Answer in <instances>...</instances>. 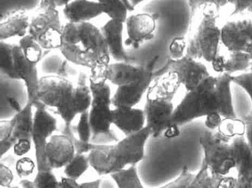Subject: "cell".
I'll return each instance as SVG.
<instances>
[{
	"mask_svg": "<svg viewBox=\"0 0 252 188\" xmlns=\"http://www.w3.org/2000/svg\"><path fill=\"white\" fill-rule=\"evenodd\" d=\"M61 54L75 65L90 69L89 81L106 83V72L111 56L100 28L91 22L69 23L63 26Z\"/></svg>",
	"mask_w": 252,
	"mask_h": 188,
	"instance_id": "cell-1",
	"label": "cell"
},
{
	"mask_svg": "<svg viewBox=\"0 0 252 188\" xmlns=\"http://www.w3.org/2000/svg\"><path fill=\"white\" fill-rule=\"evenodd\" d=\"M232 75L221 74L216 84L200 93H189L175 108L173 125L178 129L182 125L198 119L205 118L207 129L216 130L223 119L238 118L232 100Z\"/></svg>",
	"mask_w": 252,
	"mask_h": 188,
	"instance_id": "cell-2",
	"label": "cell"
},
{
	"mask_svg": "<svg viewBox=\"0 0 252 188\" xmlns=\"http://www.w3.org/2000/svg\"><path fill=\"white\" fill-rule=\"evenodd\" d=\"M177 75L169 71L155 78L147 92V100L144 112L146 125L154 138L165 137L173 138L180 131L173 125L175 108L173 99L180 87Z\"/></svg>",
	"mask_w": 252,
	"mask_h": 188,
	"instance_id": "cell-3",
	"label": "cell"
},
{
	"mask_svg": "<svg viewBox=\"0 0 252 188\" xmlns=\"http://www.w3.org/2000/svg\"><path fill=\"white\" fill-rule=\"evenodd\" d=\"M151 137V130L146 125L137 134L115 144H94L89 154L90 166L100 176L112 175L136 166L145 158V146Z\"/></svg>",
	"mask_w": 252,
	"mask_h": 188,
	"instance_id": "cell-4",
	"label": "cell"
},
{
	"mask_svg": "<svg viewBox=\"0 0 252 188\" xmlns=\"http://www.w3.org/2000/svg\"><path fill=\"white\" fill-rule=\"evenodd\" d=\"M142 10L155 19L156 36L169 43L185 38L193 16L188 0H151Z\"/></svg>",
	"mask_w": 252,
	"mask_h": 188,
	"instance_id": "cell-5",
	"label": "cell"
},
{
	"mask_svg": "<svg viewBox=\"0 0 252 188\" xmlns=\"http://www.w3.org/2000/svg\"><path fill=\"white\" fill-rule=\"evenodd\" d=\"M90 82V81H89ZM92 103L90 109L80 115L75 131L80 140L92 143L97 137L107 135L112 125V96L107 83L90 82Z\"/></svg>",
	"mask_w": 252,
	"mask_h": 188,
	"instance_id": "cell-6",
	"label": "cell"
},
{
	"mask_svg": "<svg viewBox=\"0 0 252 188\" xmlns=\"http://www.w3.org/2000/svg\"><path fill=\"white\" fill-rule=\"evenodd\" d=\"M202 8V20L187 44L186 56L213 63L221 52L220 28L217 22L220 8L213 4H207Z\"/></svg>",
	"mask_w": 252,
	"mask_h": 188,
	"instance_id": "cell-7",
	"label": "cell"
},
{
	"mask_svg": "<svg viewBox=\"0 0 252 188\" xmlns=\"http://www.w3.org/2000/svg\"><path fill=\"white\" fill-rule=\"evenodd\" d=\"M232 140L218 129H206L200 136L199 144L204 153L202 162L212 177L223 178L235 169Z\"/></svg>",
	"mask_w": 252,
	"mask_h": 188,
	"instance_id": "cell-8",
	"label": "cell"
},
{
	"mask_svg": "<svg viewBox=\"0 0 252 188\" xmlns=\"http://www.w3.org/2000/svg\"><path fill=\"white\" fill-rule=\"evenodd\" d=\"M63 26L58 9L39 7L31 16L28 34L43 50H56L60 47Z\"/></svg>",
	"mask_w": 252,
	"mask_h": 188,
	"instance_id": "cell-9",
	"label": "cell"
},
{
	"mask_svg": "<svg viewBox=\"0 0 252 188\" xmlns=\"http://www.w3.org/2000/svg\"><path fill=\"white\" fill-rule=\"evenodd\" d=\"M170 43L156 36L136 50L126 48L127 63L143 68H153L155 78L168 72L170 55Z\"/></svg>",
	"mask_w": 252,
	"mask_h": 188,
	"instance_id": "cell-10",
	"label": "cell"
},
{
	"mask_svg": "<svg viewBox=\"0 0 252 188\" xmlns=\"http://www.w3.org/2000/svg\"><path fill=\"white\" fill-rule=\"evenodd\" d=\"M177 75L179 83L189 93H200L213 87L217 76L211 75L204 63L188 56L176 61H170L168 72Z\"/></svg>",
	"mask_w": 252,
	"mask_h": 188,
	"instance_id": "cell-11",
	"label": "cell"
},
{
	"mask_svg": "<svg viewBox=\"0 0 252 188\" xmlns=\"http://www.w3.org/2000/svg\"><path fill=\"white\" fill-rule=\"evenodd\" d=\"M76 86L67 78L56 75L40 77L38 100L46 107L53 108L56 112L67 107L75 94Z\"/></svg>",
	"mask_w": 252,
	"mask_h": 188,
	"instance_id": "cell-12",
	"label": "cell"
},
{
	"mask_svg": "<svg viewBox=\"0 0 252 188\" xmlns=\"http://www.w3.org/2000/svg\"><path fill=\"white\" fill-rule=\"evenodd\" d=\"M33 124L31 140L35 150L37 171L50 170L45 159L47 142L58 128L57 120L48 112L42 103L33 106Z\"/></svg>",
	"mask_w": 252,
	"mask_h": 188,
	"instance_id": "cell-13",
	"label": "cell"
},
{
	"mask_svg": "<svg viewBox=\"0 0 252 188\" xmlns=\"http://www.w3.org/2000/svg\"><path fill=\"white\" fill-rule=\"evenodd\" d=\"M220 36L225 50L247 55L252 62V19L227 22L220 28Z\"/></svg>",
	"mask_w": 252,
	"mask_h": 188,
	"instance_id": "cell-14",
	"label": "cell"
},
{
	"mask_svg": "<svg viewBox=\"0 0 252 188\" xmlns=\"http://www.w3.org/2000/svg\"><path fill=\"white\" fill-rule=\"evenodd\" d=\"M10 79L19 80L25 84L28 94V101L32 106L41 102L38 98V65L26 60L18 44L12 47V73Z\"/></svg>",
	"mask_w": 252,
	"mask_h": 188,
	"instance_id": "cell-15",
	"label": "cell"
},
{
	"mask_svg": "<svg viewBox=\"0 0 252 188\" xmlns=\"http://www.w3.org/2000/svg\"><path fill=\"white\" fill-rule=\"evenodd\" d=\"M125 25L127 32V38L124 41L126 48L136 50L155 37L157 24L150 13L142 12L127 16Z\"/></svg>",
	"mask_w": 252,
	"mask_h": 188,
	"instance_id": "cell-16",
	"label": "cell"
},
{
	"mask_svg": "<svg viewBox=\"0 0 252 188\" xmlns=\"http://www.w3.org/2000/svg\"><path fill=\"white\" fill-rule=\"evenodd\" d=\"M72 140L63 134H53L45 148V159L50 170L64 168L75 157Z\"/></svg>",
	"mask_w": 252,
	"mask_h": 188,
	"instance_id": "cell-17",
	"label": "cell"
},
{
	"mask_svg": "<svg viewBox=\"0 0 252 188\" xmlns=\"http://www.w3.org/2000/svg\"><path fill=\"white\" fill-rule=\"evenodd\" d=\"M92 103L89 77L85 72H80L78 76L75 96L70 104L63 110L57 112L65 125H72L75 118L90 109Z\"/></svg>",
	"mask_w": 252,
	"mask_h": 188,
	"instance_id": "cell-18",
	"label": "cell"
},
{
	"mask_svg": "<svg viewBox=\"0 0 252 188\" xmlns=\"http://www.w3.org/2000/svg\"><path fill=\"white\" fill-rule=\"evenodd\" d=\"M237 171L235 188H252V152L244 136L232 140Z\"/></svg>",
	"mask_w": 252,
	"mask_h": 188,
	"instance_id": "cell-19",
	"label": "cell"
},
{
	"mask_svg": "<svg viewBox=\"0 0 252 188\" xmlns=\"http://www.w3.org/2000/svg\"><path fill=\"white\" fill-rule=\"evenodd\" d=\"M145 72L142 79L134 85L127 87H118L112 97V105L115 107L129 106L134 107L142 100L144 94L155 79L153 68H144Z\"/></svg>",
	"mask_w": 252,
	"mask_h": 188,
	"instance_id": "cell-20",
	"label": "cell"
},
{
	"mask_svg": "<svg viewBox=\"0 0 252 188\" xmlns=\"http://www.w3.org/2000/svg\"><path fill=\"white\" fill-rule=\"evenodd\" d=\"M112 125L121 130L126 137L133 135L146 126L144 110L129 106H118L112 110Z\"/></svg>",
	"mask_w": 252,
	"mask_h": 188,
	"instance_id": "cell-21",
	"label": "cell"
},
{
	"mask_svg": "<svg viewBox=\"0 0 252 188\" xmlns=\"http://www.w3.org/2000/svg\"><path fill=\"white\" fill-rule=\"evenodd\" d=\"M220 179L212 177L208 168L202 162L197 174H192L188 167L184 166L176 180L158 188H217Z\"/></svg>",
	"mask_w": 252,
	"mask_h": 188,
	"instance_id": "cell-22",
	"label": "cell"
},
{
	"mask_svg": "<svg viewBox=\"0 0 252 188\" xmlns=\"http://www.w3.org/2000/svg\"><path fill=\"white\" fill-rule=\"evenodd\" d=\"M145 69L127 62L110 63L106 72V79L118 87H127L137 84L143 76Z\"/></svg>",
	"mask_w": 252,
	"mask_h": 188,
	"instance_id": "cell-23",
	"label": "cell"
},
{
	"mask_svg": "<svg viewBox=\"0 0 252 188\" xmlns=\"http://www.w3.org/2000/svg\"><path fill=\"white\" fill-rule=\"evenodd\" d=\"M125 23L121 21L109 19L101 28L109 49L111 59L117 62H126V48L124 41V31Z\"/></svg>",
	"mask_w": 252,
	"mask_h": 188,
	"instance_id": "cell-24",
	"label": "cell"
},
{
	"mask_svg": "<svg viewBox=\"0 0 252 188\" xmlns=\"http://www.w3.org/2000/svg\"><path fill=\"white\" fill-rule=\"evenodd\" d=\"M63 15L69 23H82L104 13L103 5L97 1L73 0L63 7Z\"/></svg>",
	"mask_w": 252,
	"mask_h": 188,
	"instance_id": "cell-25",
	"label": "cell"
},
{
	"mask_svg": "<svg viewBox=\"0 0 252 188\" xmlns=\"http://www.w3.org/2000/svg\"><path fill=\"white\" fill-rule=\"evenodd\" d=\"M31 16L25 10H18L0 22V41L20 39L29 32Z\"/></svg>",
	"mask_w": 252,
	"mask_h": 188,
	"instance_id": "cell-26",
	"label": "cell"
},
{
	"mask_svg": "<svg viewBox=\"0 0 252 188\" xmlns=\"http://www.w3.org/2000/svg\"><path fill=\"white\" fill-rule=\"evenodd\" d=\"M252 62L251 59L247 55L226 50L225 53L220 52L218 59L211 65L215 72L219 75H234L235 73L244 72L250 68Z\"/></svg>",
	"mask_w": 252,
	"mask_h": 188,
	"instance_id": "cell-27",
	"label": "cell"
},
{
	"mask_svg": "<svg viewBox=\"0 0 252 188\" xmlns=\"http://www.w3.org/2000/svg\"><path fill=\"white\" fill-rule=\"evenodd\" d=\"M74 65L62 54H52L43 60L42 69L46 75H56L69 79L78 77L80 74Z\"/></svg>",
	"mask_w": 252,
	"mask_h": 188,
	"instance_id": "cell-28",
	"label": "cell"
},
{
	"mask_svg": "<svg viewBox=\"0 0 252 188\" xmlns=\"http://www.w3.org/2000/svg\"><path fill=\"white\" fill-rule=\"evenodd\" d=\"M17 44L27 61L37 65L42 61L44 50L29 34L19 39Z\"/></svg>",
	"mask_w": 252,
	"mask_h": 188,
	"instance_id": "cell-29",
	"label": "cell"
},
{
	"mask_svg": "<svg viewBox=\"0 0 252 188\" xmlns=\"http://www.w3.org/2000/svg\"><path fill=\"white\" fill-rule=\"evenodd\" d=\"M118 188H145L138 174L136 166H131L111 175Z\"/></svg>",
	"mask_w": 252,
	"mask_h": 188,
	"instance_id": "cell-30",
	"label": "cell"
},
{
	"mask_svg": "<svg viewBox=\"0 0 252 188\" xmlns=\"http://www.w3.org/2000/svg\"><path fill=\"white\" fill-rule=\"evenodd\" d=\"M90 167L89 155L75 154L72 160L64 168L66 177L78 181Z\"/></svg>",
	"mask_w": 252,
	"mask_h": 188,
	"instance_id": "cell-31",
	"label": "cell"
},
{
	"mask_svg": "<svg viewBox=\"0 0 252 188\" xmlns=\"http://www.w3.org/2000/svg\"><path fill=\"white\" fill-rule=\"evenodd\" d=\"M14 121L13 118L6 121H0V159L13 149L15 142L13 135Z\"/></svg>",
	"mask_w": 252,
	"mask_h": 188,
	"instance_id": "cell-32",
	"label": "cell"
},
{
	"mask_svg": "<svg viewBox=\"0 0 252 188\" xmlns=\"http://www.w3.org/2000/svg\"><path fill=\"white\" fill-rule=\"evenodd\" d=\"M103 5L104 13L112 20L125 23L129 10L122 0H96Z\"/></svg>",
	"mask_w": 252,
	"mask_h": 188,
	"instance_id": "cell-33",
	"label": "cell"
},
{
	"mask_svg": "<svg viewBox=\"0 0 252 188\" xmlns=\"http://www.w3.org/2000/svg\"><path fill=\"white\" fill-rule=\"evenodd\" d=\"M12 47L13 44L0 41V73L9 79L12 73Z\"/></svg>",
	"mask_w": 252,
	"mask_h": 188,
	"instance_id": "cell-34",
	"label": "cell"
},
{
	"mask_svg": "<svg viewBox=\"0 0 252 188\" xmlns=\"http://www.w3.org/2000/svg\"><path fill=\"white\" fill-rule=\"evenodd\" d=\"M62 134L68 136L72 140L75 147L76 154H81V155H89L93 150L94 147V143H85L78 138V136L75 135V131L74 130V127L72 125H63L62 128Z\"/></svg>",
	"mask_w": 252,
	"mask_h": 188,
	"instance_id": "cell-35",
	"label": "cell"
},
{
	"mask_svg": "<svg viewBox=\"0 0 252 188\" xmlns=\"http://www.w3.org/2000/svg\"><path fill=\"white\" fill-rule=\"evenodd\" d=\"M35 188H59L60 181L58 180L52 170L37 171L33 181Z\"/></svg>",
	"mask_w": 252,
	"mask_h": 188,
	"instance_id": "cell-36",
	"label": "cell"
},
{
	"mask_svg": "<svg viewBox=\"0 0 252 188\" xmlns=\"http://www.w3.org/2000/svg\"><path fill=\"white\" fill-rule=\"evenodd\" d=\"M36 163L31 158L28 157H22L16 161L15 165L16 174L22 180L28 178L33 174Z\"/></svg>",
	"mask_w": 252,
	"mask_h": 188,
	"instance_id": "cell-37",
	"label": "cell"
},
{
	"mask_svg": "<svg viewBox=\"0 0 252 188\" xmlns=\"http://www.w3.org/2000/svg\"><path fill=\"white\" fill-rule=\"evenodd\" d=\"M232 83L242 88L250 97L252 103V72H243L239 75H232Z\"/></svg>",
	"mask_w": 252,
	"mask_h": 188,
	"instance_id": "cell-38",
	"label": "cell"
},
{
	"mask_svg": "<svg viewBox=\"0 0 252 188\" xmlns=\"http://www.w3.org/2000/svg\"><path fill=\"white\" fill-rule=\"evenodd\" d=\"M14 180L13 171L0 161V187L10 188Z\"/></svg>",
	"mask_w": 252,
	"mask_h": 188,
	"instance_id": "cell-39",
	"label": "cell"
},
{
	"mask_svg": "<svg viewBox=\"0 0 252 188\" xmlns=\"http://www.w3.org/2000/svg\"><path fill=\"white\" fill-rule=\"evenodd\" d=\"M32 144V140L31 139H22L18 140L12 149L13 154L19 157H25V155L31 151Z\"/></svg>",
	"mask_w": 252,
	"mask_h": 188,
	"instance_id": "cell-40",
	"label": "cell"
},
{
	"mask_svg": "<svg viewBox=\"0 0 252 188\" xmlns=\"http://www.w3.org/2000/svg\"><path fill=\"white\" fill-rule=\"evenodd\" d=\"M242 120L245 125V139L252 152V114L250 112L248 115L244 116Z\"/></svg>",
	"mask_w": 252,
	"mask_h": 188,
	"instance_id": "cell-41",
	"label": "cell"
},
{
	"mask_svg": "<svg viewBox=\"0 0 252 188\" xmlns=\"http://www.w3.org/2000/svg\"><path fill=\"white\" fill-rule=\"evenodd\" d=\"M72 1L73 0H41L39 7H53L58 9L61 7H64Z\"/></svg>",
	"mask_w": 252,
	"mask_h": 188,
	"instance_id": "cell-42",
	"label": "cell"
},
{
	"mask_svg": "<svg viewBox=\"0 0 252 188\" xmlns=\"http://www.w3.org/2000/svg\"><path fill=\"white\" fill-rule=\"evenodd\" d=\"M252 4V0H237L236 4L232 7V14L235 15L237 13L244 12L247 10Z\"/></svg>",
	"mask_w": 252,
	"mask_h": 188,
	"instance_id": "cell-43",
	"label": "cell"
},
{
	"mask_svg": "<svg viewBox=\"0 0 252 188\" xmlns=\"http://www.w3.org/2000/svg\"><path fill=\"white\" fill-rule=\"evenodd\" d=\"M235 178L232 177H223L219 180L217 188H235Z\"/></svg>",
	"mask_w": 252,
	"mask_h": 188,
	"instance_id": "cell-44",
	"label": "cell"
},
{
	"mask_svg": "<svg viewBox=\"0 0 252 188\" xmlns=\"http://www.w3.org/2000/svg\"><path fill=\"white\" fill-rule=\"evenodd\" d=\"M80 183L76 180H71V179L65 177L60 181L59 188H79Z\"/></svg>",
	"mask_w": 252,
	"mask_h": 188,
	"instance_id": "cell-45",
	"label": "cell"
},
{
	"mask_svg": "<svg viewBox=\"0 0 252 188\" xmlns=\"http://www.w3.org/2000/svg\"><path fill=\"white\" fill-rule=\"evenodd\" d=\"M10 188H35L34 186L33 182L31 181V180H28V179H25V180H22L18 185L14 186H11Z\"/></svg>",
	"mask_w": 252,
	"mask_h": 188,
	"instance_id": "cell-46",
	"label": "cell"
},
{
	"mask_svg": "<svg viewBox=\"0 0 252 188\" xmlns=\"http://www.w3.org/2000/svg\"><path fill=\"white\" fill-rule=\"evenodd\" d=\"M101 187V180H97L89 183H81L79 188H100Z\"/></svg>",
	"mask_w": 252,
	"mask_h": 188,
	"instance_id": "cell-47",
	"label": "cell"
},
{
	"mask_svg": "<svg viewBox=\"0 0 252 188\" xmlns=\"http://www.w3.org/2000/svg\"><path fill=\"white\" fill-rule=\"evenodd\" d=\"M129 3H130L131 7H133V9L136 7V6L140 4L141 3L143 2V1H146V0H128Z\"/></svg>",
	"mask_w": 252,
	"mask_h": 188,
	"instance_id": "cell-48",
	"label": "cell"
},
{
	"mask_svg": "<svg viewBox=\"0 0 252 188\" xmlns=\"http://www.w3.org/2000/svg\"><path fill=\"white\" fill-rule=\"evenodd\" d=\"M123 1H124V3H125L126 5L127 6V8H128L129 11H133L134 9L133 8V7H131V5H130V3H129L128 0H122Z\"/></svg>",
	"mask_w": 252,
	"mask_h": 188,
	"instance_id": "cell-49",
	"label": "cell"
},
{
	"mask_svg": "<svg viewBox=\"0 0 252 188\" xmlns=\"http://www.w3.org/2000/svg\"><path fill=\"white\" fill-rule=\"evenodd\" d=\"M247 10H249L250 13H252V4L250 6V7H249V8L247 9Z\"/></svg>",
	"mask_w": 252,
	"mask_h": 188,
	"instance_id": "cell-50",
	"label": "cell"
},
{
	"mask_svg": "<svg viewBox=\"0 0 252 188\" xmlns=\"http://www.w3.org/2000/svg\"><path fill=\"white\" fill-rule=\"evenodd\" d=\"M250 71H252V62L251 63V66H250Z\"/></svg>",
	"mask_w": 252,
	"mask_h": 188,
	"instance_id": "cell-51",
	"label": "cell"
},
{
	"mask_svg": "<svg viewBox=\"0 0 252 188\" xmlns=\"http://www.w3.org/2000/svg\"><path fill=\"white\" fill-rule=\"evenodd\" d=\"M1 16H1V13H0V18H1Z\"/></svg>",
	"mask_w": 252,
	"mask_h": 188,
	"instance_id": "cell-52",
	"label": "cell"
}]
</instances>
